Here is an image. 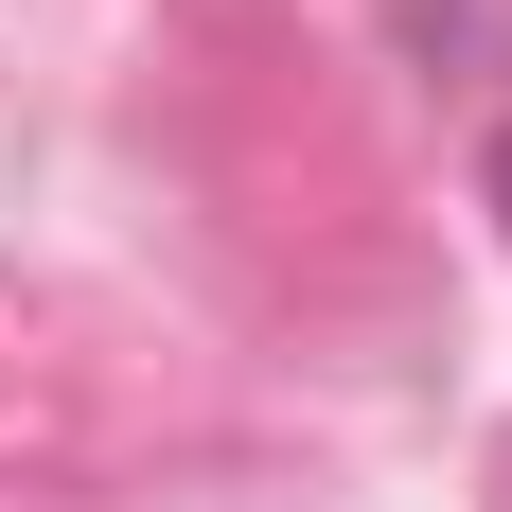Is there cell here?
<instances>
[{
    "label": "cell",
    "mask_w": 512,
    "mask_h": 512,
    "mask_svg": "<svg viewBox=\"0 0 512 512\" xmlns=\"http://www.w3.org/2000/svg\"><path fill=\"white\" fill-rule=\"evenodd\" d=\"M477 195H495V212H512V124H495V159H477Z\"/></svg>",
    "instance_id": "6da1fadb"
}]
</instances>
